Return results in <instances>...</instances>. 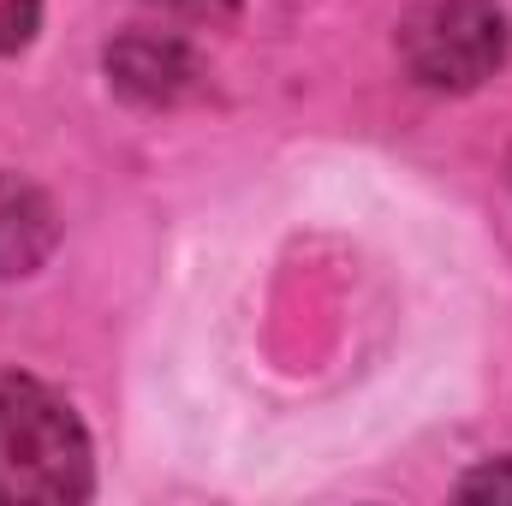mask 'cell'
<instances>
[{
    "label": "cell",
    "instance_id": "8992f818",
    "mask_svg": "<svg viewBox=\"0 0 512 506\" xmlns=\"http://www.w3.org/2000/svg\"><path fill=\"white\" fill-rule=\"evenodd\" d=\"M459 495H465V501H512V459L471 471V477L459 483Z\"/></svg>",
    "mask_w": 512,
    "mask_h": 506
},
{
    "label": "cell",
    "instance_id": "7a4b0ae2",
    "mask_svg": "<svg viewBox=\"0 0 512 506\" xmlns=\"http://www.w3.org/2000/svg\"><path fill=\"white\" fill-rule=\"evenodd\" d=\"M399 60L429 90H471L507 60V18L495 0H417L399 24Z\"/></svg>",
    "mask_w": 512,
    "mask_h": 506
},
{
    "label": "cell",
    "instance_id": "5b68a950",
    "mask_svg": "<svg viewBox=\"0 0 512 506\" xmlns=\"http://www.w3.org/2000/svg\"><path fill=\"white\" fill-rule=\"evenodd\" d=\"M36 18H42V0H0V54L24 48L36 36Z\"/></svg>",
    "mask_w": 512,
    "mask_h": 506
},
{
    "label": "cell",
    "instance_id": "277c9868",
    "mask_svg": "<svg viewBox=\"0 0 512 506\" xmlns=\"http://www.w3.org/2000/svg\"><path fill=\"white\" fill-rule=\"evenodd\" d=\"M108 72L114 84L143 96V102H173L185 84H191V54L173 42V36H126L114 54H108Z\"/></svg>",
    "mask_w": 512,
    "mask_h": 506
},
{
    "label": "cell",
    "instance_id": "3957f363",
    "mask_svg": "<svg viewBox=\"0 0 512 506\" xmlns=\"http://www.w3.org/2000/svg\"><path fill=\"white\" fill-rule=\"evenodd\" d=\"M54 251V209L36 185L0 173V280L30 274L42 256Z\"/></svg>",
    "mask_w": 512,
    "mask_h": 506
},
{
    "label": "cell",
    "instance_id": "52a82bcc",
    "mask_svg": "<svg viewBox=\"0 0 512 506\" xmlns=\"http://www.w3.org/2000/svg\"><path fill=\"white\" fill-rule=\"evenodd\" d=\"M149 6H161V12H173V18H191V24H215V18H227L239 0H149Z\"/></svg>",
    "mask_w": 512,
    "mask_h": 506
},
{
    "label": "cell",
    "instance_id": "6da1fadb",
    "mask_svg": "<svg viewBox=\"0 0 512 506\" xmlns=\"http://www.w3.org/2000/svg\"><path fill=\"white\" fill-rule=\"evenodd\" d=\"M90 495V435L78 411L30 376H0V506Z\"/></svg>",
    "mask_w": 512,
    "mask_h": 506
}]
</instances>
